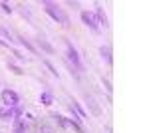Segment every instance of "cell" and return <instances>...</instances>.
<instances>
[{
  "label": "cell",
  "mask_w": 149,
  "mask_h": 133,
  "mask_svg": "<svg viewBox=\"0 0 149 133\" xmlns=\"http://www.w3.org/2000/svg\"><path fill=\"white\" fill-rule=\"evenodd\" d=\"M66 46H68V52H66L68 62H70L74 68H76L78 72H84V64H81V60H80V56H78V52H76V48L70 44V42H66Z\"/></svg>",
  "instance_id": "cell-2"
},
{
  "label": "cell",
  "mask_w": 149,
  "mask_h": 133,
  "mask_svg": "<svg viewBox=\"0 0 149 133\" xmlns=\"http://www.w3.org/2000/svg\"><path fill=\"white\" fill-rule=\"evenodd\" d=\"M2 103L4 107H16L20 105V97L14 89H2Z\"/></svg>",
  "instance_id": "cell-3"
},
{
  "label": "cell",
  "mask_w": 149,
  "mask_h": 133,
  "mask_svg": "<svg viewBox=\"0 0 149 133\" xmlns=\"http://www.w3.org/2000/svg\"><path fill=\"white\" fill-rule=\"evenodd\" d=\"M100 54H102V58L107 64H111V48H109V46H102V48H100Z\"/></svg>",
  "instance_id": "cell-7"
},
{
  "label": "cell",
  "mask_w": 149,
  "mask_h": 133,
  "mask_svg": "<svg viewBox=\"0 0 149 133\" xmlns=\"http://www.w3.org/2000/svg\"><path fill=\"white\" fill-rule=\"evenodd\" d=\"M0 34H2L4 38H8V40H10V44H12V42H14V40H12V36H10V32H8L6 28H2V26H0Z\"/></svg>",
  "instance_id": "cell-11"
},
{
  "label": "cell",
  "mask_w": 149,
  "mask_h": 133,
  "mask_svg": "<svg viewBox=\"0 0 149 133\" xmlns=\"http://www.w3.org/2000/svg\"><path fill=\"white\" fill-rule=\"evenodd\" d=\"M8 66H10L12 70H14V72H16V74H22V70H20V68H18V66H14V64H8Z\"/></svg>",
  "instance_id": "cell-15"
},
{
  "label": "cell",
  "mask_w": 149,
  "mask_h": 133,
  "mask_svg": "<svg viewBox=\"0 0 149 133\" xmlns=\"http://www.w3.org/2000/svg\"><path fill=\"white\" fill-rule=\"evenodd\" d=\"M20 40H22V44L26 46V48H28V50H30V52H34V46L30 44V42H26V40H24V38H20Z\"/></svg>",
  "instance_id": "cell-14"
},
{
  "label": "cell",
  "mask_w": 149,
  "mask_h": 133,
  "mask_svg": "<svg viewBox=\"0 0 149 133\" xmlns=\"http://www.w3.org/2000/svg\"><path fill=\"white\" fill-rule=\"evenodd\" d=\"M42 6H44V10L56 20V22H60V24H64V26H68V16L62 12V8L58 6V4H54V2H42Z\"/></svg>",
  "instance_id": "cell-1"
},
{
  "label": "cell",
  "mask_w": 149,
  "mask_h": 133,
  "mask_svg": "<svg viewBox=\"0 0 149 133\" xmlns=\"http://www.w3.org/2000/svg\"><path fill=\"white\" fill-rule=\"evenodd\" d=\"M0 119H4V121H10L12 119V109L10 107H0Z\"/></svg>",
  "instance_id": "cell-9"
},
{
  "label": "cell",
  "mask_w": 149,
  "mask_h": 133,
  "mask_svg": "<svg viewBox=\"0 0 149 133\" xmlns=\"http://www.w3.org/2000/svg\"><path fill=\"white\" fill-rule=\"evenodd\" d=\"M14 133H26V121L24 119H14Z\"/></svg>",
  "instance_id": "cell-8"
},
{
  "label": "cell",
  "mask_w": 149,
  "mask_h": 133,
  "mask_svg": "<svg viewBox=\"0 0 149 133\" xmlns=\"http://www.w3.org/2000/svg\"><path fill=\"white\" fill-rule=\"evenodd\" d=\"M95 18H97V24H102V26H109L107 24V16L103 14V8H102V4H95Z\"/></svg>",
  "instance_id": "cell-5"
},
{
  "label": "cell",
  "mask_w": 149,
  "mask_h": 133,
  "mask_svg": "<svg viewBox=\"0 0 149 133\" xmlns=\"http://www.w3.org/2000/svg\"><path fill=\"white\" fill-rule=\"evenodd\" d=\"M42 133H52V131H50L48 127H44V129H42Z\"/></svg>",
  "instance_id": "cell-17"
},
{
  "label": "cell",
  "mask_w": 149,
  "mask_h": 133,
  "mask_svg": "<svg viewBox=\"0 0 149 133\" xmlns=\"http://www.w3.org/2000/svg\"><path fill=\"white\" fill-rule=\"evenodd\" d=\"M0 46H10L8 42H4V40H0Z\"/></svg>",
  "instance_id": "cell-16"
},
{
  "label": "cell",
  "mask_w": 149,
  "mask_h": 133,
  "mask_svg": "<svg viewBox=\"0 0 149 133\" xmlns=\"http://www.w3.org/2000/svg\"><path fill=\"white\" fill-rule=\"evenodd\" d=\"M40 103H42V105H52V103H54V93H52V91H42V93H40Z\"/></svg>",
  "instance_id": "cell-6"
},
{
  "label": "cell",
  "mask_w": 149,
  "mask_h": 133,
  "mask_svg": "<svg viewBox=\"0 0 149 133\" xmlns=\"http://www.w3.org/2000/svg\"><path fill=\"white\" fill-rule=\"evenodd\" d=\"M40 48H44V50H46L48 54H54V48H52V46L48 44L46 40H40Z\"/></svg>",
  "instance_id": "cell-10"
},
{
  "label": "cell",
  "mask_w": 149,
  "mask_h": 133,
  "mask_svg": "<svg viewBox=\"0 0 149 133\" xmlns=\"http://www.w3.org/2000/svg\"><path fill=\"white\" fill-rule=\"evenodd\" d=\"M46 68L48 70H50V72H52V74H54V76H60V74H58V70L54 66H52V64H50V62H46Z\"/></svg>",
  "instance_id": "cell-13"
},
{
  "label": "cell",
  "mask_w": 149,
  "mask_h": 133,
  "mask_svg": "<svg viewBox=\"0 0 149 133\" xmlns=\"http://www.w3.org/2000/svg\"><path fill=\"white\" fill-rule=\"evenodd\" d=\"M81 22L86 24L92 32L100 34V24H97V18H95V14H92V12H81Z\"/></svg>",
  "instance_id": "cell-4"
},
{
  "label": "cell",
  "mask_w": 149,
  "mask_h": 133,
  "mask_svg": "<svg viewBox=\"0 0 149 133\" xmlns=\"http://www.w3.org/2000/svg\"><path fill=\"white\" fill-rule=\"evenodd\" d=\"M0 8L6 12V14H10V12H12V6H10V4H6V2H2V4H0Z\"/></svg>",
  "instance_id": "cell-12"
}]
</instances>
